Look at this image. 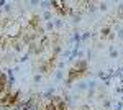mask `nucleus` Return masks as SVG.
<instances>
[{
	"label": "nucleus",
	"instance_id": "1",
	"mask_svg": "<svg viewBox=\"0 0 123 110\" xmlns=\"http://www.w3.org/2000/svg\"><path fill=\"white\" fill-rule=\"evenodd\" d=\"M108 33H110V28H104V30H102V35H104V36H107Z\"/></svg>",
	"mask_w": 123,
	"mask_h": 110
}]
</instances>
